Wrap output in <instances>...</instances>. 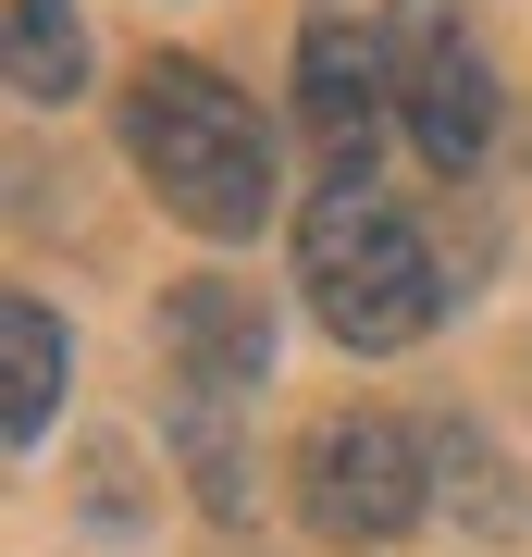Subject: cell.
<instances>
[{"mask_svg":"<svg viewBox=\"0 0 532 557\" xmlns=\"http://www.w3.org/2000/svg\"><path fill=\"white\" fill-rule=\"evenodd\" d=\"M297 285H310V322L359 359H396L446 322V260L384 186H310V211H297Z\"/></svg>","mask_w":532,"mask_h":557,"instance_id":"7a4b0ae2","label":"cell"},{"mask_svg":"<svg viewBox=\"0 0 532 557\" xmlns=\"http://www.w3.org/2000/svg\"><path fill=\"white\" fill-rule=\"evenodd\" d=\"M384 62H396V124H409L421 174L471 186L495 161L508 100H495V62H483L471 25H458V0H384Z\"/></svg>","mask_w":532,"mask_h":557,"instance_id":"3957f363","label":"cell"},{"mask_svg":"<svg viewBox=\"0 0 532 557\" xmlns=\"http://www.w3.org/2000/svg\"><path fill=\"white\" fill-rule=\"evenodd\" d=\"M124 149H137V174L161 186V211L198 223V236H260L273 199H285L260 100L223 62H198V50H149L137 75H124Z\"/></svg>","mask_w":532,"mask_h":557,"instance_id":"6da1fadb","label":"cell"},{"mask_svg":"<svg viewBox=\"0 0 532 557\" xmlns=\"http://www.w3.org/2000/svg\"><path fill=\"white\" fill-rule=\"evenodd\" d=\"M520 149H532V124H520Z\"/></svg>","mask_w":532,"mask_h":557,"instance_id":"8fae6325","label":"cell"},{"mask_svg":"<svg viewBox=\"0 0 532 557\" xmlns=\"http://www.w3.org/2000/svg\"><path fill=\"white\" fill-rule=\"evenodd\" d=\"M161 359H174V384L260 397V372H273V298L236 285V273H186L161 298Z\"/></svg>","mask_w":532,"mask_h":557,"instance_id":"8992f818","label":"cell"},{"mask_svg":"<svg viewBox=\"0 0 532 557\" xmlns=\"http://www.w3.org/2000/svg\"><path fill=\"white\" fill-rule=\"evenodd\" d=\"M13 100L75 112L87 100V13L75 0H13Z\"/></svg>","mask_w":532,"mask_h":557,"instance_id":"30bf717a","label":"cell"},{"mask_svg":"<svg viewBox=\"0 0 532 557\" xmlns=\"http://www.w3.org/2000/svg\"><path fill=\"white\" fill-rule=\"evenodd\" d=\"M434 496L471 520V533H495V545L532 533V496H520V471H508V458H495L483 421H434Z\"/></svg>","mask_w":532,"mask_h":557,"instance_id":"9c48e42d","label":"cell"},{"mask_svg":"<svg viewBox=\"0 0 532 557\" xmlns=\"http://www.w3.org/2000/svg\"><path fill=\"white\" fill-rule=\"evenodd\" d=\"M62 372H75V347H62V310L13 285V298H0V434H13V446H38V434H50Z\"/></svg>","mask_w":532,"mask_h":557,"instance_id":"ba28073f","label":"cell"},{"mask_svg":"<svg viewBox=\"0 0 532 557\" xmlns=\"http://www.w3.org/2000/svg\"><path fill=\"white\" fill-rule=\"evenodd\" d=\"M297 124L322 149V186H384V124H396V62L359 25V0H310L297 25Z\"/></svg>","mask_w":532,"mask_h":557,"instance_id":"5b68a950","label":"cell"},{"mask_svg":"<svg viewBox=\"0 0 532 557\" xmlns=\"http://www.w3.org/2000/svg\"><path fill=\"white\" fill-rule=\"evenodd\" d=\"M236 409L248 397H211V384H174V409H161V434H174V458H186V483H198L211 520H248L260 508V458L236 434Z\"/></svg>","mask_w":532,"mask_h":557,"instance_id":"52a82bcc","label":"cell"},{"mask_svg":"<svg viewBox=\"0 0 532 557\" xmlns=\"http://www.w3.org/2000/svg\"><path fill=\"white\" fill-rule=\"evenodd\" d=\"M297 508L322 545H396L434 508V434H409L396 409H335L297 446Z\"/></svg>","mask_w":532,"mask_h":557,"instance_id":"277c9868","label":"cell"}]
</instances>
